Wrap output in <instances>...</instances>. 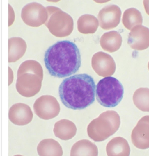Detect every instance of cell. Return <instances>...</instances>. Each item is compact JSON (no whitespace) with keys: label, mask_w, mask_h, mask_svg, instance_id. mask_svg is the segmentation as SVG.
Here are the masks:
<instances>
[{"label":"cell","mask_w":149,"mask_h":156,"mask_svg":"<svg viewBox=\"0 0 149 156\" xmlns=\"http://www.w3.org/2000/svg\"><path fill=\"white\" fill-rule=\"evenodd\" d=\"M122 21L124 26L129 30L142 23V15L138 10L134 8H130L126 10L122 17Z\"/></svg>","instance_id":"7c38bea8"},{"label":"cell","mask_w":149,"mask_h":156,"mask_svg":"<svg viewBox=\"0 0 149 156\" xmlns=\"http://www.w3.org/2000/svg\"><path fill=\"white\" fill-rule=\"evenodd\" d=\"M33 116V113L30 107L22 103L13 105L9 111V119L13 123L17 125L27 124L31 121Z\"/></svg>","instance_id":"ba28073f"},{"label":"cell","mask_w":149,"mask_h":156,"mask_svg":"<svg viewBox=\"0 0 149 156\" xmlns=\"http://www.w3.org/2000/svg\"><path fill=\"white\" fill-rule=\"evenodd\" d=\"M136 106L143 112H149V89L140 88L136 90L133 97Z\"/></svg>","instance_id":"4fadbf2b"},{"label":"cell","mask_w":149,"mask_h":156,"mask_svg":"<svg viewBox=\"0 0 149 156\" xmlns=\"http://www.w3.org/2000/svg\"><path fill=\"white\" fill-rule=\"evenodd\" d=\"M127 43L134 50L146 49L149 47V29L141 25L136 26L129 33Z\"/></svg>","instance_id":"52a82bcc"},{"label":"cell","mask_w":149,"mask_h":156,"mask_svg":"<svg viewBox=\"0 0 149 156\" xmlns=\"http://www.w3.org/2000/svg\"><path fill=\"white\" fill-rule=\"evenodd\" d=\"M77 24L78 31L84 34L95 33L99 26L97 19L94 16L89 14L80 16L77 21Z\"/></svg>","instance_id":"8fae6325"},{"label":"cell","mask_w":149,"mask_h":156,"mask_svg":"<svg viewBox=\"0 0 149 156\" xmlns=\"http://www.w3.org/2000/svg\"><path fill=\"white\" fill-rule=\"evenodd\" d=\"M133 145L138 148H149V115L142 117L133 130L131 135Z\"/></svg>","instance_id":"5b68a950"},{"label":"cell","mask_w":149,"mask_h":156,"mask_svg":"<svg viewBox=\"0 0 149 156\" xmlns=\"http://www.w3.org/2000/svg\"><path fill=\"white\" fill-rule=\"evenodd\" d=\"M123 93L122 84L114 77H105L100 80L96 85V99L100 104L105 107L117 105L122 100Z\"/></svg>","instance_id":"3957f363"},{"label":"cell","mask_w":149,"mask_h":156,"mask_svg":"<svg viewBox=\"0 0 149 156\" xmlns=\"http://www.w3.org/2000/svg\"><path fill=\"white\" fill-rule=\"evenodd\" d=\"M122 41L120 34L116 31H113L104 33L100 38V43L104 50L113 52L120 48Z\"/></svg>","instance_id":"9c48e42d"},{"label":"cell","mask_w":149,"mask_h":156,"mask_svg":"<svg viewBox=\"0 0 149 156\" xmlns=\"http://www.w3.org/2000/svg\"><path fill=\"white\" fill-rule=\"evenodd\" d=\"M143 4L146 12L149 15V0H143Z\"/></svg>","instance_id":"5bb4252c"},{"label":"cell","mask_w":149,"mask_h":156,"mask_svg":"<svg viewBox=\"0 0 149 156\" xmlns=\"http://www.w3.org/2000/svg\"><path fill=\"white\" fill-rule=\"evenodd\" d=\"M121 15V10L117 6L110 5L105 6L100 10L98 15L100 26L106 30L116 27L120 22Z\"/></svg>","instance_id":"8992f818"},{"label":"cell","mask_w":149,"mask_h":156,"mask_svg":"<svg viewBox=\"0 0 149 156\" xmlns=\"http://www.w3.org/2000/svg\"><path fill=\"white\" fill-rule=\"evenodd\" d=\"M39 156H60L62 151L61 146L56 141L52 139H47L41 141L37 147Z\"/></svg>","instance_id":"30bf717a"},{"label":"cell","mask_w":149,"mask_h":156,"mask_svg":"<svg viewBox=\"0 0 149 156\" xmlns=\"http://www.w3.org/2000/svg\"><path fill=\"white\" fill-rule=\"evenodd\" d=\"M34 111L39 118L48 120L57 116L60 109L57 101L54 97L42 96L36 101L34 105Z\"/></svg>","instance_id":"277c9868"},{"label":"cell","mask_w":149,"mask_h":156,"mask_svg":"<svg viewBox=\"0 0 149 156\" xmlns=\"http://www.w3.org/2000/svg\"><path fill=\"white\" fill-rule=\"evenodd\" d=\"M96 86L94 80L86 73L74 75L64 79L58 89L60 98L67 107L81 110L94 101Z\"/></svg>","instance_id":"7a4b0ae2"},{"label":"cell","mask_w":149,"mask_h":156,"mask_svg":"<svg viewBox=\"0 0 149 156\" xmlns=\"http://www.w3.org/2000/svg\"><path fill=\"white\" fill-rule=\"evenodd\" d=\"M45 66L52 76L63 78L73 74L81 65L79 50L74 42L59 41L50 46L45 52Z\"/></svg>","instance_id":"6da1fadb"},{"label":"cell","mask_w":149,"mask_h":156,"mask_svg":"<svg viewBox=\"0 0 149 156\" xmlns=\"http://www.w3.org/2000/svg\"><path fill=\"white\" fill-rule=\"evenodd\" d=\"M148 70L149 71V62L148 63Z\"/></svg>","instance_id":"9a60e30c"}]
</instances>
